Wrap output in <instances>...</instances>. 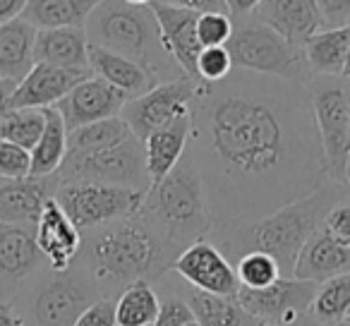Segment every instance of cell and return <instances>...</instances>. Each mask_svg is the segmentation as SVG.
I'll return each mask as SVG.
<instances>
[{
  "label": "cell",
  "mask_w": 350,
  "mask_h": 326,
  "mask_svg": "<svg viewBox=\"0 0 350 326\" xmlns=\"http://www.w3.org/2000/svg\"><path fill=\"white\" fill-rule=\"evenodd\" d=\"M345 185H350V151H348V159H345Z\"/></svg>",
  "instance_id": "7dc6e473"
},
{
  "label": "cell",
  "mask_w": 350,
  "mask_h": 326,
  "mask_svg": "<svg viewBox=\"0 0 350 326\" xmlns=\"http://www.w3.org/2000/svg\"><path fill=\"white\" fill-rule=\"evenodd\" d=\"M350 271V247L340 243L324 223L307 238L293 267V278L324 283L334 276Z\"/></svg>",
  "instance_id": "ac0fdd59"
},
{
  "label": "cell",
  "mask_w": 350,
  "mask_h": 326,
  "mask_svg": "<svg viewBox=\"0 0 350 326\" xmlns=\"http://www.w3.org/2000/svg\"><path fill=\"white\" fill-rule=\"evenodd\" d=\"M226 49L233 60V68L267 74V77L288 79V82L310 79L302 46L286 41L281 34L254 20L252 15L233 20V34H230Z\"/></svg>",
  "instance_id": "52a82bcc"
},
{
  "label": "cell",
  "mask_w": 350,
  "mask_h": 326,
  "mask_svg": "<svg viewBox=\"0 0 350 326\" xmlns=\"http://www.w3.org/2000/svg\"><path fill=\"white\" fill-rule=\"evenodd\" d=\"M60 182H101L146 192L151 178L146 171L144 139L130 135L125 141L94 151L68 154L58 168Z\"/></svg>",
  "instance_id": "9c48e42d"
},
{
  "label": "cell",
  "mask_w": 350,
  "mask_h": 326,
  "mask_svg": "<svg viewBox=\"0 0 350 326\" xmlns=\"http://www.w3.org/2000/svg\"><path fill=\"white\" fill-rule=\"evenodd\" d=\"M125 3H130V5H151L154 0H125Z\"/></svg>",
  "instance_id": "c3c4849f"
},
{
  "label": "cell",
  "mask_w": 350,
  "mask_h": 326,
  "mask_svg": "<svg viewBox=\"0 0 350 326\" xmlns=\"http://www.w3.org/2000/svg\"><path fill=\"white\" fill-rule=\"evenodd\" d=\"M75 326H118L116 324V297H98L79 314Z\"/></svg>",
  "instance_id": "74e56055"
},
{
  "label": "cell",
  "mask_w": 350,
  "mask_h": 326,
  "mask_svg": "<svg viewBox=\"0 0 350 326\" xmlns=\"http://www.w3.org/2000/svg\"><path fill=\"white\" fill-rule=\"evenodd\" d=\"M321 17V27L350 25V0H314Z\"/></svg>",
  "instance_id": "f35d334b"
},
{
  "label": "cell",
  "mask_w": 350,
  "mask_h": 326,
  "mask_svg": "<svg viewBox=\"0 0 350 326\" xmlns=\"http://www.w3.org/2000/svg\"><path fill=\"white\" fill-rule=\"evenodd\" d=\"M259 3H262V0H226V8H228V15L233 17V20H240V17L252 15Z\"/></svg>",
  "instance_id": "7bdbcfd3"
},
{
  "label": "cell",
  "mask_w": 350,
  "mask_h": 326,
  "mask_svg": "<svg viewBox=\"0 0 350 326\" xmlns=\"http://www.w3.org/2000/svg\"><path fill=\"white\" fill-rule=\"evenodd\" d=\"M98 3L101 0H27L22 17L31 22L36 29L84 27Z\"/></svg>",
  "instance_id": "83f0119b"
},
{
  "label": "cell",
  "mask_w": 350,
  "mask_h": 326,
  "mask_svg": "<svg viewBox=\"0 0 350 326\" xmlns=\"http://www.w3.org/2000/svg\"><path fill=\"white\" fill-rule=\"evenodd\" d=\"M36 27L25 17L0 25V79L20 84L34 68Z\"/></svg>",
  "instance_id": "d4e9b609"
},
{
  "label": "cell",
  "mask_w": 350,
  "mask_h": 326,
  "mask_svg": "<svg viewBox=\"0 0 350 326\" xmlns=\"http://www.w3.org/2000/svg\"><path fill=\"white\" fill-rule=\"evenodd\" d=\"M46 125L44 108H8L0 116V139L31 151Z\"/></svg>",
  "instance_id": "d6a6232c"
},
{
  "label": "cell",
  "mask_w": 350,
  "mask_h": 326,
  "mask_svg": "<svg viewBox=\"0 0 350 326\" xmlns=\"http://www.w3.org/2000/svg\"><path fill=\"white\" fill-rule=\"evenodd\" d=\"M89 70L55 68L49 63H34L25 79L15 84L10 94V108H53L75 84L89 77Z\"/></svg>",
  "instance_id": "e0dca14e"
},
{
  "label": "cell",
  "mask_w": 350,
  "mask_h": 326,
  "mask_svg": "<svg viewBox=\"0 0 350 326\" xmlns=\"http://www.w3.org/2000/svg\"><path fill=\"white\" fill-rule=\"evenodd\" d=\"M200 79H192L187 74L180 79H173V82L154 84L149 92L132 96L122 106L120 118L127 122L132 135L144 139L146 135L168 125L175 118L190 116L192 103L200 94Z\"/></svg>",
  "instance_id": "8fae6325"
},
{
  "label": "cell",
  "mask_w": 350,
  "mask_h": 326,
  "mask_svg": "<svg viewBox=\"0 0 350 326\" xmlns=\"http://www.w3.org/2000/svg\"><path fill=\"white\" fill-rule=\"evenodd\" d=\"M60 180L55 176L0 178V223L36 226L46 202L53 200Z\"/></svg>",
  "instance_id": "2e32d148"
},
{
  "label": "cell",
  "mask_w": 350,
  "mask_h": 326,
  "mask_svg": "<svg viewBox=\"0 0 350 326\" xmlns=\"http://www.w3.org/2000/svg\"><path fill=\"white\" fill-rule=\"evenodd\" d=\"M132 135L127 122L120 116L116 118H103L96 122H87L75 130H68V154H77V151H94L103 149V146H113L118 141H125Z\"/></svg>",
  "instance_id": "1f68e13d"
},
{
  "label": "cell",
  "mask_w": 350,
  "mask_h": 326,
  "mask_svg": "<svg viewBox=\"0 0 350 326\" xmlns=\"http://www.w3.org/2000/svg\"><path fill=\"white\" fill-rule=\"evenodd\" d=\"M262 326H278V324H262Z\"/></svg>",
  "instance_id": "816d5d0a"
},
{
  "label": "cell",
  "mask_w": 350,
  "mask_h": 326,
  "mask_svg": "<svg viewBox=\"0 0 350 326\" xmlns=\"http://www.w3.org/2000/svg\"><path fill=\"white\" fill-rule=\"evenodd\" d=\"M12 89H15V84L12 82H8V79H0V116L8 111V101H10V94H12Z\"/></svg>",
  "instance_id": "f6af8a7d"
},
{
  "label": "cell",
  "mask_w": 350,
  "mask_h": 326,
  "mask_svg": "<svg viewBox=\"0 0 350 326\" xmlns=\"http://www.w3.org/2000/svg\"><path fill=\"white\" fill-rule=\"evenodd\" d=\"M350 46V25L321 27L302 44L307 70L312 74H343Z\"/></svg>",
  "instance_id": "4316f807"
},
{
  "label": "cell",
  "mask_w": 350,
  "mask_h": 326,
  "mask_svg": "<svg viewBox=\"0 0 350 326\" xmlns=\"http://www.w3.org/2000/svg\"><path fill=\"white\" fill-rule=\"evenodd\" d=\"M324 226L340 240V243H345L350 247V197H345L340 204H336L334 209L326 214Z\"/></svg>",
  "instance_id": "ab89813d"
},
{
  "label": "cell",
  "mask_w": 350,
  "mask_h": 326,
  "mask_svg": "<svg viewBox=\"0 0 350 326\" xmlns=\"http://www.w3.org/2000/svg\"><path fill=\"white\" fill-rule=\"evenodd\" d=\"M343 77H350V46H348V58H345V68H343Z\"/></svg>",
  "instance_id": "681fc988"
},
{
  "label": "cell",
  "mask_w": 350,
  "mask_h": 326,
  "mask_svg": "<svg viewBox=\"0 0 350 326\" xmlns=\"http://www.w3.org/2000/svg\"><path fill=\"white\" fill-rule=\"evenodd\" d=\"M127 101H130V96L122 94L120 89H116L96 74H89L79 84H75L53 108L65 120V127L75 130V127L87 125V122L120 116Z\"/></svg>",
  "instance_id": "9a60e30c"
},
{
  "label": "cell",
  "mask_w": 350,
  "mask_h": 326,
  "mask_svg": "<svg viewBox=\"0 0 350 326\" xmlns=\"http://www.w3.org/2000/svg\"><path fill=\"white\" fill-rule=\"evenodd\" d=\"M159 293L149 281H137L116 297L118 326H151L159 316Z\"/></svg>",
  "instance_id": "f546056e"
},
{
  "label": "cell",
  "mask_w": 350,
  "mask_h": 326,
  "mask_svg": "<svg viewBox=\"0 0 350 326\" xmlns=\"http://www.w3.org/2000/svg\"><path fill=\"white\" fill-rule=\"evenodd\" d=\"M25 8H27V0H0V25L22 17Z\"/></svg>",
  "instance_id": "b9f144b4"
},
{
  "label": "cell",
  "mask_w": 350,
  "mask_h": 326,
  "mask_svg": "<svg viewBox=\"0 0 350 326\" xmlns=\"http://www.w3.org/2000/svg\"><path fill=\"white\" fill-rule=\"evenodd\" d=\"M233 72V60L226 46H206L197 55V79L200 82H221Z\"/></svg>",
  "instance_id": "e575fe53"
},
{
  "label": "cell",
  "mask_w": 350,
  "mask_h": 326,
  "mask_svg": "<svg viewBox=\"0 0 350 326\" xmlns=\"http://www.w3.org/2000/svg\"><path fill=\"white\" fill-rule=\"evenodd\" d=\"M345 197H350V185L324 178L319 187L302 200L291 202L259 219L211 226L206 238L230 259V264L250 252H264L276 259L283 278H293V267L302 245Z\"/></svg>",
  "instance_id": "7a4b0ae2"
},
{
  "label": "cell",
  "mask_w": 350,
  "mask_h": 326,
  "mask_svg": "<svg viewBox=\"0 0 350 326\" xmlns=\"http://www.w3.org/2000/svg\"><path fill=\"white\" fill-rule=\"evenodd\" d=\"M291 326H350V321H340V324H324V321H317L314 316H310L305 312V314H300L295 321H293Z\"/></svg>",
  "instance_id": "bcb514c9"
},
{
  "label": "cell",
  "mask_w": 350,
  "mask_h": 326,
  "mask_svg": "<svg viewBox=\"0 0 350 326\" xmlns=\"http://www.w3.org/2000/svg\"><path fill=\"white\" fill-rule=\"evenodd\" d=\"M175 286L190 305L197 326H262V321L243 310L235 295H211V293L197 290L187 286L180 276H175Z\"/></svg>",
  "instance_id": "cb8c5ba5"
},
{
  "label": "cell",
  "mask_w": 350,
  "mask_h": 326,
  "mask_svg": "<svg viewBox=\"0 0 350 326\" xmlns=\"http://www.w3.org/2000/svg\"><path fill=\"white\" fill-rule=\"evenodd\" d=\"M146 192L101 182H60L55 202L79 230L135 216Z\"/></svg>",
  "instance_id": "30bf717a"
},
{
  "label": "cell",
  "mask_w": 350,
  "mask_h": 326,
  "mask_svg": "<svg viewBox=\"0 0 350 326\" xmlns=\"http://www.w3.org/2000/svg\"><path fill=\"white\" fill-rule=\"evenodd\" d=\"M89 70H92V74L106 79L108 84L120 89L130 98L149 92L156 84L154 77L142 65H137L135 60L94 44H89Z\"/></svg>",
  "instance_id": "484cf974"
},
{
  "label": "cell",
  "mask_w": 350,
  "mask_h": 326,
  "mask_svg": "<svg viewBox=\"0 0 350 326\" xmlns=\"http://www.w3.org/2000/svg\"><path fill=\"white\" fill-rule=\"evenodd\" d=\"M312 116L324 151L326 178L345 182V159L350 151V77L312 74L307 79Z\"/></svg>",
  "instance_id": "ba28073f"
},
{
  "label": "cell",
  "mask_w": 350,
  "mask_h": 326,
  "mask_svg": "<svg viewBox=\"0 0 350 326\" xmlns=\"http://www.w3.org/2000/svg\"><path fill=\"white\" fill-rule=\"evenodd\" d=\"M31 171V156L27 149L0 139V178H25Z\"/></svg>",
  "instance_id": "8d00e7d4"
},
{
  "label": "cell",
  "mask_w": 350,
  "mask_h": 326,
  "mask_svg": "<svg viewBox=\"0 0 350 326\" xmlns=\"http://www.w3.org/2000/svg\"><path fill=\"white\" fill-rule=\"evenodd\" d=\"M98 297L84 269L75 262L63 271L44 267L10 305L17 307L27 326H75L79 314Z\"/></svg>",
  "instance_id": "8992f818"
},
{
  "label": "cell",
  "mask_w": 350,
  "mask_h": 326,
  "mask_svg": "<svg viewBox=\"0 0 350 326\" xmlns=\"http://www.w3.org/2000/svg\"><path fill=\"white\" fill-rule=\"evenodd\" d=\"M233 34V17L226 12H202L197 17V39L200 46H226Z\"/></svg>",
  "instance_id": "d590c367"
},
{
  "label": "cell",
  "mask_w": 350,
  "mask_h": 326,
  "mask_svg": "<svg viewBox=\"0 0 350 326\" xmlns=\"http://www.w3.org/2000/svg\"><path fill=\"white\" fill-rule=\"evenodd\" d=\"M0 326H27L15 305L0 300Z\"/></svg>",
  "instance_id": "ee69618b"
},
{
  "label": "cell",
  "mask_w": 350,
  "mask_h": 326,
  "mask_svg": "<svg viewBox=\"0 0 350 326\" xmlns=\"http://www.w3.org/2000/svg\"><path fill=\"white\" fill-rule=\"evenodd\" d=\"M185 326H197V321H190V324H185Z\"/></svg>",
  "instance_id": "f907efd6"
},
{
  "label": "cell",
  "mask_w": 350,
  "mask_h": 326,
  "mask_svg": "<svg viewBox=\"0 0 350 326\" xmlns=\"http://www.w3.org/2000/svg\"><path fill=\"white\" fill-rule=\"evenodd\" d=\"M345 321H350V314H348V319H345Z\"/></svg>",
  "instance_id": "f5cc1de1"
},
{
  "label": "cell",
  "mask_w": 350,
  "mask_h": 326,
  "mask_svg": "<svg viewBox=\"0 0 350 326\" xmlns=\"http://www.w3.org/2000/svg\"><path fill=\"white\" fill-rule=\"evenodd\" d=\"M254 20L295 46H302L321 29V17L314 0H262L252 12Z\"/></svg>",
  "instance_id": "44dd1931"
},
{
  "label": "cell",
  "mask_w": 350,
  "mask_h": 326,
  "mask_svg": "<svg viewBox=\"0 0 350 326\" xmlns=\"http://www.w3.org/2000/svg\"><path fill=\"white\" fill-rule=\"evenodd\" d=\"M34 60L55 65V68L89 70V39L84 27L36 29Z\"/></svg>",
  "instance_id": "7402d4cb"
},
{
  "label": "cell",
  "mask_w": 350,
  "mask_h": 326,
  "mask_svg": "<svg viewBox=\"0 0 350 326\" xmlns=\"http://www.w3.org/2000/svg\"><path fill=\"white\" fill-rule=\"evenodd\" d=\"M89 44L135 60L156 84L185 77L161 39L151 5H130L125 0H101L84 22Z\"/></svg>",
  "instance_id": "5b68a950"
},
{
  "label": "cell",
  "mask_w": 350,
  "mask_h": 326,
  "mask_svg": "<svg viewBox=\"0 0 350 326\" xmlns=\"http://www.w3.org/2000/svg\"><path fill=\"white\" fill-rule=\"evenodd\" d=\"M156 3L183 8V10H192V12H197V15H202V12H226V15H228L226 0H156Z\"/></svg>",
  "instance_id": "60d3db41"
},
{
  "label": "cell",
  "mask_w": 350,
  "mask_h": 326,
  "mask_svg": "<svg viewBox=\"0 0 350 326\" xmlns=\"http://www.w3.org/2000/svg\"><path fill=\"white\" fill-rule=\"evenodd\" d=\"M233 267H235V273H238L240 286H245V288H264V286H269V283L276 281V278H283L276 259L269 257V254H264V252L245 254V257H240Z\"/></svg>",
  "instance_id": "836d02e7"
},
{
  "label": "cell",
  "mask_w": 350,
  "mask_h": 326,
  "mask_svg": "<svg viewBox=\"0 0 350 326\" xmlns=\"http://www.w3.org/2000/svg\"><path fill=\"white\" fill-rule=\"evenodd\" d=\"M317 293V283L300 278H276L264 288L240 286L235 300L245 312L259 319L262 324L291 326L300 314L310 310V302Z\"/></svg>",
  "instance_id": "7c38bea8"
},
{
  "label": "cell",
  "mask_w": 350,
  "mask_h": 326,
  "mask_svg": "<svg viewBox=\"0 0 350 326\" xmlns=\"http://www.w3.org/2000/svg\"><path fill=\"white\" fill-rule=\"evenodd\" d=\"M46 125L39 141L31 146L29 176H55L68 156V127L55 108H44Z\"/></svg>",
  "instance_id": "f1b7e54d"
},
{
  "label": "cell",
  "mask_w": 350,
  "mask_h": 326,
  "mask_svg": "<svg viewBox=\"0 0 350 326\" xmlns=\"http://www.w3.org/2000/svg\"><path fill=\"white\" fill-rule=\"evenodd\" d=\"M170 247L139 216L82 230V247L75 262L84 269L101 297H118L137 281H156L178 259Z\"/></svg>",
  "instance_id": "3957f363"
},
{
  "label": "cell",
  "mask_w": 350,
  "mask_h": 326,
  "mask_svg": "<svg viewBox=\"0 0 350 326\" xmlns=\"http://www.w3.org/2000/svg\"><path fill=\"white\" fill-rule=\"evenodd\" d=\"M192 135V113L190 116L175 118L168 125L159 127L151 135L144 137V156L146 171L151 182H159L163 176H168L175 168V163L183 159L187 151Z\"/></svg>",
  "instance_id": "603a6c76"
},
{
  "label": "cell",
  "mask_w": 350,
  "mask_h": 326,
  "mask_svg": "<svg viewBox=\"0 0 350 326\" xmlns=\"http://www.w3.org/2000/svg\"><path fill=\"white\" fill-rule=\"evenodd\" d=\"M187 151L214 226L267 216L326 178L307 82L240 68L221 82L200 84Z\"/></svg>",
  "instance_id": "6da1fadb"
},
{
  "label": "cell",
  "mask_w": 350,
  "mask_h": 326,
  "mask_svg": "<svg viewBox=\"0 0 350 326\" xmlns=\"http://www.w3.org/2000/svg\"><path fill=\"white\" fill-rule=\"evenodd\" d=\"M156 25H159L161 39L170 58L180 65L187 77L197 79V55L202 46L197 39V12L183 10V8L163 5V3H151Z\"/></svg>",
  "instance_id": "ffe728a7"
},
{
  "label": "cell",
  "mask_w": 350,
  "mask_h": 326,
  "mask_svg": "<svg viewBox=\"0 0 350 326\" xmlns=\"http://www.w3.org/2000/svg\"><path fill=\"white\" fill-rule=\"evenodd\" d=\"M34 233L36 245H39L41 254L46 257L51 269L63 271V269L72 267L79 247H82V230L68 219V214L60 209L55 197L46 202L44 211L34 226Z\"/></svg>",
  "instance_id": "d6986e66"
},
{
  "label": "cell",
  "mask_w": 350,
  "mask_h": 326,
  "mask_svg": "<svg viewBox=\"0 0 350 326\" xmlns=\"http://www.w3.org/2000/svg\"><path fill=\"white\" fill-rule=\"evenodd\" d=\"M170 271L180 276L187 286L211 295H235L240 288L235 267L209 238L197 240L183 249Z\"/></svg>",
  "instance_id": "5bb4252c"
},
{
  "label": "cell",
  "mask_w": 350,
  "mask_h": 326,
  "mask_svg": "<svg viewBox=\"0 0 350 326\" xmlns=\"http://www.w3.org/2000/svg\"><path fill=\"white\" fill-rule=\"evenodd\" d=\"M307 314L324 324H340L350 314V271L319 283Z\"/></svg>",
  "instance_id": "4dcf8cb0"
},
{
  "label": "cell",
  "mask_w": 350,
  "mask_h": 326,
  "mask_svg": "<svg viewBox=\"0 0 350 326\" xmlns=\"http://www.w3.org/2000/svg\"><path fill=\"white\" fill-rule=\"evenodd\" d=\"M139 216L178 252L209 235L214 219L190 151L183 154L168 176L151 182L139 206Z\"/></svg>",
  "instance_id": "277c9868"
},
{
  "label": "cell",
  "mask_w": 350,
  "mask_h": 326,
  "mask_svg": "<svg viewBox=\"0 0 350 326\" xmlns=\"http://www.w3.org/2000/svg\"><path fill=\"white\" fill-rule=\"evenodd\" d=\"M44 267L46 257L36 245L34 226L0 223V300L12 302Z\"/></svg>",
  "instance_id": "4fadbf2b"
}]
</instances>
